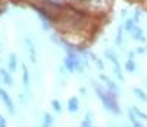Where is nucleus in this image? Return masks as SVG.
Segmentation results:
<instances>
[{"instance_id":"nucleus-14","label":"nucleus","mask_w":147,"mask_h":127,"mask_svg":"<svg viewBox=\"0 0 147 127\" xmlns=\"http://www.w3.org/2000/svg\"><path fill=\"white\" fill-rule=\"evenodd\" d=\"M52 108H53L56 112H60V111H62V104H60L57 99H53V101H52Z\"/></svg>"},{"instance_id":"nucleus-17","label":"nucleus","mask_w":147,"mask_h":127,"mask_svg":"<svg viewBox=\"0 0 147 127\" xmlns=\"http://www.w3.org/2000/svg\"><path fill=\"white\" fill-rule=\"evenodd\" d=\"M96 63H97V66H99L102 70L105 69V66H103V63H102V60H100V59H96Z\"/></svg>"},{"instance_id":"nucleus-2","label":"nucleus","mask_w":147,"mask_h":127,"mask_svg":"<svg viewBox=\"0 0 147 127\" xmlns=\"http://www.w3.org/2000/svg\"><path fill=\"white\" fill-rule=\"evenodd\" d=\"M105 54H106V57L110 60V63L113 64L115 74L118 76V79H119V80H122V79H124V76H122V73H121V64H119V61H118V57L115 56V53H113V51H110V50H106Z\"/></svg>"},{"instance_id":"nucleus-12","label":"nucleus","mask_w":147,"mask_h":127,"mask_svg":"<svg viewBox=\"0 0 147 127\" xmlns=\"http://www.w3.org/2000/svg\"><path fill=\"white\" fill-rule=\"evenodd\" d=\"M125 69L128 70V72H136V69H137V66H136V63H134V60H132V57L131 59H128L127 60V63H125Z\"/></svg>"},{"instance_id":"nucleus-1","label":"nucleus","mask_w":147,"mask_h":127,"mask_svg":"<svg viewBox=\"0 0 147 127\" xmlns=\"http://www.w3.org/2000/svg\"><path fill=\"white\" fill-rule=\"evenodd\" d=\"M93 86H94V91H96L97 96L100 98L103 107L107 111L113 112V114H119L121 112V108H119V104H118V94L109 91L107 88H103L102 85L96 83V82L93 83Z\"/></svg>"},{"instance_id":"nucleus-5","label":"nucleus","mask_w":147,"mask_h":127,"mask_svg":"<svg viewBox=\"0 0 147 127\" xmlns=\"http://www.w3.org/2000/svg\"><path fill=\"white\" fill-rule=\"evenodd\" d=\"M80 110V101L77 96H71L68 99V111L69 112H77Z\"/></svg>"},{"instance_id":"nucleus-3","label":"nucleus","mask_w":147,"mask_h":127,"mask_svg":"<svg viewBox=\"0 0 147 127\" xmlns=\"http://www.w3.org/2000/svg\"><path fill=\"white\" fill-rule=\"evenodd\" d=\"M0 99L3 101V104L6 105V108H7V111L10 114H15V104H13V101H12V98L9 96V94L5 89H2V88H0Z\"/></svg>"},{"instance_id":"nucleus-11","label":"nucleus","mask_w":147,"mask_h":127,"mask_svg":"<svg viewBox=\"0 0 147 127\" xmlns=\"http://www.w3.org/2000/svg\"><path fill=\"white\" fill-rule=\"evenodd\" d=\"M16 70V56L10 54L9 57V72H15Z\"/></svg>"},{"instance_id":"nucleus-10","label":"nucleus","mask_w":147,"mask_h":127,"mask_svg":"<svg viewBox=\"0 0 147 127\" xmlns=\"http://www.w3.org/2000/svg\"><path fill=\"white\" fill-rule=\"evenodd\" d=\"M131 110L134 111V114L137 116V118H138V120H144V121H147V114H146V112H143L140 108H137V107H132Z\"/></svg>"},{"instance_id":"nucleus-6","label":"nucleus","mask_w":147,"mask_h":127,"mask_svg":"<svg viewBox=\"0 0 147 127\" xmlns=\"http://www.w3.org/2000/svg\"><path fill=\"white\" fill-rule=\"evenodd\" d=\"M131 37L134 38V40H137V41H146V38L143 35V31L138 27H136V28L131 31Z\"/></svg>"},{"instance_id":"nucleus-9","label":"nucleus","mask_w":147,"mask_h":127,"mask_svg":"<svg viewBox=\"0 0 147 127\" xmlns=\"http://www.w3.org/2000/svg\"><path fill=\"white\" fill-rule=\"evenodd\" d=\"M22 82H24V85H25V86L30 85V73H28V69H27L25 64L22 66Z\"/></svg>"},{"instance_id":"nucleus-15","label":"nucleus","mask_w":147,"mask_h":127,"mask_svg":"<svg viewBox=\"0 0 147 127\" xmlns=\"http://www.w3.org/2000/svg\"><path fill=\"white\" fill-rule=\"evenodd\" d=\"M81 127H94V126H93V121H90V120H87V118H84V120L81 121Z\"/></svg>"},{"instance_id":"nucleus-13","label":"nucleus","mask_w":147,"mask_h":127,"mask_svg":"<svg viewBox=\"0 0 147 127\" xmlns=\"http://www.w3.org/2000/svg\"><path fill=\"white\" fill-rule=\"evenodd\" d=\"M136 27H137V25H136V19H128V21L125 22V29L129 31V32L136 28Z\"/></svg>"},{"instance_id":"nucleus-16","label":"nucleus","mask_w":147,"mask_h":127,"mask_svg":"<svg viewBox=\"0 0 147 127\" xmlns=\"http://www.w3.org/2000/svg\"><path fill=\"white\" fill-rule=\"evenodd\" d=\"M0 127H7V123H6V118L0 114Z\"/></svg>"},{"instance_id":"nucleus-4","label":"nucleus","mask_w":147,"mask_h":127,"mask_svg":"<svg viewBox=\"0 0 147 127\" xmlns=\"http://www.w3.org/2000/svg\"><path fill=\"white\" fill-rule=\"evenodd\" d=\"M100 79H102V80H105L106 88H107L109 91H112V92H115V94H118V95H119V88H118V85H116L112 79H109L107 76H105V74H102V76H100Z\"/></svg>"},{"instance_id":"nucleus-8","label":"nucleus","mask_w":147,"mask_h":127,"mask_svg":"<svg viewBox=\"0 0 147 127\" xmlns=\"http://www.w3.org/2000/svg\"><path fill=\"white\" fill-rule=\"evenodd\" d=\"M132 92H134V95H136L138 99H141V101H144V102H147V94H146L143 89H140V88H134Z\"/></svg>"},{"instance_id":"nucleus-7","label":"nucleus","mask_w":147,"mask_h":127,"mask_svg":"<svg viewBox=\"0 0 147 127\" xmlns=\"http://www.w3.org/2000/svg\"><path fill=\"white\" fill-rule=\"evenodd\" d=\"M0 76H2L3 82H5L7 86H10V85H12V76H10V73H9L7 70H5V69H0Z\"/></svg>"}]
</instances>
